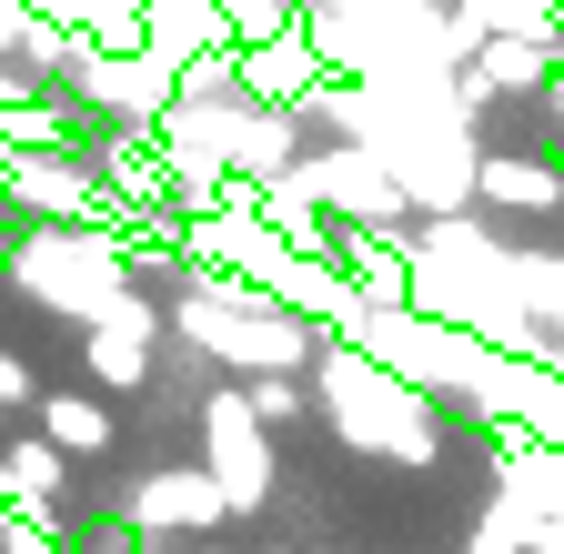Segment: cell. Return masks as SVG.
Here are the masks:
<instances>
[{
	"mask_svg": "<svg viewBox=\"0 0 564 554\" xmlns=\"http://www.w3.org/2000/svg\"><path fill=\"white\" fill-rule=\"evenodd\" d=\"M192 464L212 474V495H223V514H272V495H282V464H272V434L252 424V403H242V383H212L202 393V413H192Z\"/></svg>",
	"mask_w": 564,
	"mask_h": 554,
	"instance_id": "6da1fadb",
	"label": "cell"
},
{
	"mask_svg": "<svg viewBox=\"0 0 564 554\" xmlns=\"http://www.w3.org/2000/svg\"><path fill=\"white\" fill-rule=\"evenodd\" d=\"M0 202H11L21 222H61V232H82V222H121L111 213V192L82 152H11L0 162Z\"/></svg>",
	"mask_w": 564,
	"mask_h": 554,
	"instance_id": "7a4b0ae2",
	"label": "cell"
},
{
	"mask_svg": "<svg viewBox=\"0 0 564 554\" xmlns=\"http://www.w3.org/2000/svg\"><path fill=\"white\" fill-rule=\"evenodd\" d=\"M70 111H82V121H111V131H162V111H172V61H152V51H82V72H70Z\"/></svg>",
	"mask_w": 564,
	"mask_h": 554,
	"instance_id": "3957f363",
	"label": "cell"
},
{
	"mask_svg": "<svg viewBox=\"0 0 564 554\" xmlns=\"http://www.w3.org/2000/svg\"><path fill=\"white\" fill-rule=\"evenodd\" d=\"M121 524L141 534V544H162V534H192V544H212L232 514H223V495H212V474L202 464H152L121 495Z\"/></svg>",
	"mask_w": 564,
	"mask_h": 554,
	"instance_id": "277c9868",
	"label": "cell"
},
{
	"mask_svg": "<svg viewBox=\"0 0 564 554\" xmlns=\"http://www.w3.org/2000/svg\"><path fill=\"white\" fill-rule=\"evenodd\" d=\"M232 61H242V101H262V111H303L323 82H343L303 31H293V41H252V51H232Z\"/></svg>",
	"mask_w": 564,
	"mask_h": 554,
	"instance_id": "5b68a950",
	"label": "cell"
},
{
	"mask_svg": "<svg viewBox=\"0 0 564 554\" xmlns=\"http://www.w3.org/2000/svg\"><path fill=\"white\" fill-rule=\"evenodd\" d=\"M31 413H41L31 434H41V444H61L70 464H111V454H121V403H111V393H91V383H61V393H41Z\"/></svg>",
	"mask_w": 564,
	"mask_h": 554,
	"instance_id": "8992f818",
	"label": "cell"
},
{
	"mask_svg": "<svg viewBox=\"0 0 564 554\" xmlns=\"http://www.w3.org/2000/svg\"><path fill=\"white\" fill-rule=\"evenodd\" d=\"M141 51L172 61V72H192V61L232 51V31H223V11H212V0H141Z\"/></svg>",
	"mask_w": 564,
	"mask_h": 554,
	"instance_id": "52a82bcc",
	"label": "cell"
},
{
	"mask_svg": "<svg viewBox=\"0 0 564 554\" xmlns=\"http://www.w3.org/2000/svg\"><path fill=\"white\" fill-rule=\"evenodd\" d=\"M242 403H252L262 434H303V424H313V373H252Z\"/></svg>",
	"mask_w": 564,
	"mask_h": 554,
	"instance_id": "ba28073f",
	"label": "cell"
},
{
	"mask_svg": "<svg viewBox=\"0 0 564 554\" xmlns=\"http://www.w3.org/2000/svg\"><path fill=\"white\" fill-rule=\"evenodd\" d=\"M212 11H223L232 51H252V41H293V31H303V0H212Z\"/></svg>",
	"mask_w": 564,
	"mask_h": 554,
	"instance_id": "9c48e42d",
	"label": "cell"
},
{
	"mask_svg": "<svg viewBox=\"0 0 564 554\" xmlns=\"http://www.w3.org/2000/svg\"><path fill=\"white\" fill-rule=\"evenodd\" d=\"M51 383H41V363L21 354V343H0V413H31Z\"/></svg>",
	"mask_w": 564,
	"mask_h": 554,
	"instance_id": "30bf717a",
	"label": "cell"
},
{
	"mask_svg": "<svg viewBox=\"0 0 564 554\" xmlns=\"http://www.w3.org/2000/svg\"><path fill=\"white\" fill-rule=\"evenodd\" d=\"M262 554H293V544H262Z\"/></svg>",
	"mask_w": 564,
	"mask_h": 554,
	"instance_id": "8fae6325",
	"label": "cell"
},
{
	"mask_svg": "<svg viewBox=\"0 0 564 554\" xmlns=\"http://www.w3.org/2000/svg\"><path fill=\"white\" fill-rule=\"evenodd\" d=\"M192 554H223V544H192Z\"/></svg>",
	"mask_w": 564,
	"mask_h": 554,
	"instance_id": "7c38bea8",
	"label": "cell"
}]
</instances>
